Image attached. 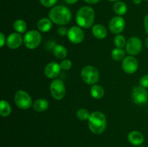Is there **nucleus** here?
<instances>
[{"instance_id":"obj_34","label":"nucleus","mask_w":148,"mask_h":147,"mask_svg":"<svg viewBox=\"0 0 148 147\" xmlns=\"http://www.w3.org/2000/svg\"><path fill=\"white\" fill-rule=\"evenodd\" d=\"M77 1L78 0H65V1H66V2L69 4H75V3L77 2Z\"/></svg>"},{"instance_id":"obj_22","label":"nucleus","mask_w":148,"mask_h":147,"mask_svg":"<svg viewBox=\"0 0 148 147\" xmlns=\"http://www.w3.org/2000/svg\"><path fill=\"white\" fill-rule=\"evenodd\" d=\"M114 11L118 15H124L127 12V7L123 1H116L114 5Z\"/></svg>"},{"instance_id":"obj_11","label":"nucleus","mask_w":148,"mask_h":147,"mask_svg":"<svg viewBox=\"0 0 148 147\" xmlns=\"http://www.w3.org/2000/svg\"><path fill=\"white\" fill-rule=\"evenodd\" d=\"M108 27L111 33L118 35L124 30V27H125V21H124V18L120 16L114 17L110 21Z\"/></svg>"},{"instance_id":"obj_38","label":"nucleus","mask_w":148,"mask_h":147,"mask_svg":"<svg viewBox=\"0 0 148 147\" xmlns=\"http://www.w3.org/2000/svg\"><path fill=\"white\" fill-rule=\"evenodd\" d=\"M147 113H148V108H147Z\"/></svg>"},{"instance_id":"obj_20","label":"nucleus","mask_w":148,"mask_h":147,"mask_svg":"<svg viewBox=\"0 0 148 147\" xmlns=\"http://www.w3.org/2000/svg\"><path fill=\"white\" fill-rule=\"evenodd\" d=\"M12 108L7 101L1 100L0 102V115L2 117H7L11 114Z\"/></svg>"},{"instance_id":"obj_19","label":"nucleus","mask_w":148,"mask_h":147,"mask_svg":"<svg viewBox=\"0 0 148 147\" xmlns=\"http://www.w3.org/2000/svg\"><path fill=\"white\" fill-rule=\"evenodd\" d=\"M90 95L95 99H101L105 95V90L100 85L94 84L90 88Z\"/></svg>"},{"instance_id":"obj_5","label":"nucleus","mask_w":148,"mask_h":147,"mask_svg":"<svg viewBox=\"0 0 148 147\" xmlns=\"http://www.w3.org/2000/svg\"><path fill=\"white\" fill-rule=\"evenodd\" d=\"M41 34L36 30H30L27 32L23 37L24 44L27 48L35 49L38 47L41 43Z\"/></svg>"},{"instance_id":"obj_26","label":"nucleus","mask_w":148,"mask_h":147,"mask_svg":"<svg viewBox=\"0 0 148 147\" xmlns=\"http://www.w3.org/2000/svg\"><path fill=\"white\" fill-rule=\"evenodd\" d=\"M90 115V114L89 113L88 110H87L85 108H81V109L78 110V111L77 112V117L80 120H87L89 119Z\"/></svg>"},{"instance_id":"obj_8","label":"nucleus","mask_w":148,"mask_h":147,"mask_svg":"<svg viewBox=\"0 0 148 147\" xmlns=\"http://www.w3.org/2000/svg\"><path fill=\"white\" fill-rule=\"evenodd\" d=\"M50 91L52 97L55 99L60 100L64 97L66 93L64 84L60 79H54L50 84Z\"/></svg>"},{"instance_id":"obj_24","label":"nucleus","mask_w":148,"mask_h":147,"mask_svg":"<svg viewBox=\"0 0 148 147\" xmlns=\"http://www.w3.org/2000/svg\"><path fill=\"white\" fill-rule=\"evenodd\" d=\"M14 29L18 33H24L27 30V24L23 20H17L13 24Z\"/></svg>"},{"instance_id":"obj_7","label":"nucleus","mask_w":148,"mask_h":147,"mask_svg":"<svg viewBox=\"0 0 148 147\" xmlns=\"http://www.w3.org/2000/svg\"><path fill=\"white\" fill-rule=\"evenodd\" d=\"M131 96L132 101L137 105H145L148 102V92L142 86L133 87Z\"/></svg>"},{"instance_id":"obj_4","label":"nucleus","mask_w":148,"mask_h":147,"mask_svg":"<svg viewBox=\"0 0 148 147\" xmlns=\"http://www.w3.org/2000/svg\"><path fill=\"white\" fill-rule=\"evenodd\" d=\"M80 76L85 83L90 85H94L99 81L100 74L95 66H86L82 68Z\"/></svg>"},{"instance_id":"obj_6","label":"nucleus","mask_w":148,"mask_h":147,"mask_svg":"<svg viewBox=\"0 0 148 147\" xmlns=\"http://www.w3.org/2000/svg\"><path fill=\"white\" fill-rule=\"evenodd\" d=\"M14 102L20 109L27 110L31 107L33 101L27 92L23 90H19L14 95Z\"/></svg>"},{"instance_id":"obj_25","label":"nucleus","mask_w":148,"mask_h":147,"mask_svg":"<svg viewBox=\"0 0 148 147\" xmlns=\"http://www.w3.org/2000/svg\"><path fill=\"white\" fill-rule=\"evenodd\" d=\"M114 45L116 46V48H123L124 46H126L127 40H126V38L124 37V36H123L122 35L118 34L115 36V37H114Z\"/></svg>"},{"instance_id":"obj_16","label":"nucleus","mask_w":148,"mask_h":147,"mask_svg":"<svg viewBox=\"0 0 148 147\" xmlns=\"http://www.w3.org/2000/svg\"><path fill=\"white\" fill-rule=\"evenodd\" d=\"M92 33L98 39H103L107 35V30L102 24H95L92 27Z\"/></svg>"},{"instance_id":"obj_23","label":"nucleus","mask_w":148,"mask_h":147,"mask_svg":"<svg viewBox=\"0 0 148 147\" xmlns=\"http://www.w3.org/2000/svg\"><path fill=\"white\" fill-rule=\"evenodd\" d=\"M125 50H123L122 48H114L111 52V57L114 61H116L124 60L125 58Z\"/></svg>"},{"instance_id":"obj_29","label":"nucleus","mask_w":148,"mask_h":147,"mask_svg":"<svg viewBox=\"0 0 148 147\" xmlns=\"http://www.w3.org/2000/svg\"><path fill=\"white\" fill-rule=\"evenodd\" d=\"M140 86H143V87L148 88V74L144 75V76L140 79Z\"/></svg>"},{"instance_id":"obj_36","label":"nucleus","mask_w":148,"mask_h":147,"mask_svg":"<svg viewBox=\"0 0 148 147\" xmlns=\"http://www.w3.org/2000/svg\"><path fill=\"white\" fill-rule=\"evenodd\" d=\"M145 45H146V46H147V48H148V37H147V38H146V40H145Z\"/></svg>"},{"instance_id":"obj_9","label":"nucleus","mask_w":148,"mask_h":147,"mask_svg":"<svg viewBox=\"0 0 148 147\" xmlns=\"http://www.w3.org/2000/svg\"><path fill=\"white\" fill-rule=\"evenodd\" d=\"M143 48L141 40L137 37H132L127 40L126 44V51L132 56L137 55L140 53Z\"/></svg>"},{"instance_id":"obj_35","label":"nucleus","mask_w":148,"mask_h":147,"mask_svg":"<svg viewBox=\"0 0 148 147\" xmlns=\"http://www.w3.org/2000/svg\"><path fill=\"white\" fill-rule=\"evenodd\" d=\"M143 0H133V2L134 4H140Z\"/></svg>"},{"instance_id":"obj_3","label":"nucleus","mask_w":148,"mask_h":147,"mask_svg":"<svg viewBox=\"0 0 148 147\" xmlns=\"http://www.w3.org/2000/svg\"><path fill=\"white\" fill-rule=\"evenodd\" d=\"M95 20V12L93 9L85 6L79 9L76 14V22L78 25L83 28L92 27Z\"/></svg>"},{"instance_id":"obj_2","label":"nucleus","mask_w":148,"mask_h":147,"mask_svg":"<svg viewBox=\"0 0 148 147\" xmlns=\"http://www.w3.org/2000/svg\"><path fill=\"white\" fill-rule=\"evenodd\" d=\"M106 118L103 112L95 111L92 112L88 119V125L91 132L95 134H101L106 128Z\"/></svg>"},{"instance_id":"obj_27","label":"nucleus","mask_w":148,"mask_h":147,"mask_svg":"<svg viewBox=\"0 0 148 147\" xmlns=\"http://www.w3.org/2000/svg\"><path fill=\"white\" fill-rule=\"evenodd\" d=\"M60 66L63 70H69L72 66V61L70 60H68V59L62 61V63H60Z\"/></svg>"},{"instance_id":"obj_15","label":"nucleus","mask_w":148,"mask_h":147,"mask_svg":"<svg viewBox=\"0 0 148 147\" xmlns=\"http://www.w3.org/2000/svg\"><path fill=\"white\" fill-rule=\"evenodd\" d=\"M128 140L130 144L134 146H139L144 142V136L139 131H134L130 133L128 135Z\"/></svg>"},{"instance_id":"obj_14","label":"nucleus","mask_w":148,"mask_h":147,"mask_svg":"<svg viewBox=\"0 0 148 147\" xmlns=\"http://www.w3.org/2000/svg\"><path fill=\"white\" fill-rule=\"evenodd\" d=\"M23 41V37L18 33H11L7 38V46L11 49H16L20 47Z\"/></svg>"},{"instance_id":"obj_32","label":"nucleus","mask_w":148,"mask_h":147,"mask_svg":"<svg viewBox=\"0 0 148 147\" xmlns=\"http://www.w3.org/2000/svg\"><path fill=\"white\" fill-rule=\"evenodd\" d=\"M144 26H145V30L147 34H148V14L145 17L144 20Z\"/></svg>"},{"instance_id":"obj_21","label":"nucleus","mask_w":148,"mask_h":147,"mask_svg":"<svg viewBox=\"0 0 148 147\" xmlns=\"http://www.w3.org/2000/svg\"><path fill=\"white\" fill-rule=\"evenodd\" d=\"M53 54L59 59H64L67 56V50L61 45H56L53 48Z\"/></svg>"},{"instance_id":"obj_30","label":"nucleus","mask_w":148,"mask_h":147,"mask_svg":"<svg viewBox=\"0 0 148 147\" xmlns=\"http://www.w3.org/2000/svg\"><path fill=\"white\" fill-rule=\"evenodd\" d=\"M57 33L59 35L61 36H64L66 35H67V33H68V30L65 27H60L58 28L57 30Z\"/></svg>"},{"instance_id":"obj_10","label":"nucleus","mask_w":148,"mask_h":147,"mask_svg":"<svg viewBox=\"0 0 148 147\" xmlns=\"http://www.w3.org/2000/svg\"><path fill=\"white\" fill-rule=\"evenodd\" d=\"M67 37L69 41L72 42L74 44H79L85 37V34L82 29L79 27L73 26L68 30Z\"/></svg>"},{"instance_id":"obj_33","label":"nucleus","mask_w":148,"mask_h":147,"mask_svg":"<svg viewBox=\"0 0 148 147\" xmlns=\"http://www.w3.org/2000/svg\"><path fill=\"white\" fill-rule=\"evenodd\" d=\"M85 2L88 3V4H96V3L99 2L101 0H84Z\"/></svg>"},{"instance_id":"obj_17","label":"nucleus","mask_w":148,"mask_h":147,"mask_svg":"<svg viewBox=\"0 0 148 147\" xmlns=\"http://www.w3.org/2000/svg\"><path fill=\"white\" fill-rule=\"evenodd\" d=\"M38 28L40 32L43 33H46L49 32V30L51 29L52 27V21L50 19H48L46 17H43V18L40 19L38 22Z\"/></svg>"},{"instance_id":"obj_39","label":"nucleus","mask_w":148,"mask_h":147,"mask_svg":"<svg viewBox=\"0 0 148 147\" xmlns=\"http://www.w3.org/2000/svg\"><path fill=\"white\" fill-rule=\"evenodd\" d=\"M146 1H148V0H146Z\"/></svg>"},{"instance_id":"obj_13","label":"nucleus","mask_w":148,"mask_h":147,"mask_svg":"<svg viewBox=\"0 0 148 147\" xmlns=\"http://www.w3.org/2000/svg\"><path fill=\"white\" fill-rule=\"evenodd\" d=\"M60 64L56 62H50L46 66L44 69V74L49 79H54L59 76L61 72Z\"/></svg>"},{"instance_id":"obj_31","label":"nucleus","mask_w":148,"mask_h":147,"mask_svg":"<svg viewBox=\"0 0 148 147\" xmlns=\"http://www.w3.org/2000/svg\"><path fill=\"white\" fill-rule=\"evenodd\" d=\"M0 41H1V45H0V46H1V47H3L4 45V43L7 42L5 36H4V35L2 33H0Z\"/></svg>"},{"instance_id":"obj_1","label":"nucleus","mask_w":148,"mask_h":147,"mask_svg":"<svg viewBox=\"0 0 148 147\" xmlns=\"http://www.w3.org/2000/svg\"><path fill=\"white\" fill-rule=\"evenodd\" d=\"M49 17L53 23L59 25L68 24L72 19V13L66 7L58 5L49 11Z\"/></svg>"},{"instance_id":"obj_12","label":"nucleus","mask_w":148,"mask_h":147,"mask_svg":"<svg viewBox=\"0 0 148 147\" xmlns=\"http://www.w3.org/2000/svg\"><path fill=\"white\" fill-rule=\"evenodd\" d=\"M123 70L129 74H132L137 71L138 69V61L133 56H127L124 58L122 62Z\"/></svg>"},{"instance_id":"obj_18","label":"nucleus","mask_w":148,"mask_h":147,"mask_svg":"<svg viewBox=\"0 0 148 147\" xmlns=\"http://www.w3.org/2000/svg\"><path fill=\"white\" fill-rule=\"evenodd\" d=\"M33 110L36 112H44L49 107V102L45 99H38L33 103Z\"/></svg>"},{"instance_id":"obj_28","label":"nucleus","mask_w":148,"mask_h":147,"mask_svg":"<svg viewBox=\"0 0 148 147\" xmlns=\"http://www.w3.org/2000/svg\"><path fill=\"white\" fill-rule=\"evenodd\" d=\"M40 4L46 7H51L56 4L57 0H39Z\"/></svg>"},{"instance_id":"obj_37","label":"nucleus","mask_w":148,"mask_h":147,"mask_svg":"<svg viewBox=\"0 0 148 147\" xmlns=\"http://www.w3.org/2000/svg\"><path fill=\"white\" fill-rule=\"evenodd\" d=\"M108 1H117V0H108Z\"/></svg>"}]
</instances>
